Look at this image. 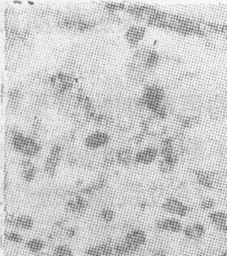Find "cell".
<instances>
[{
    "label": "cell",
    "mask_w": 227,
    "mask_h": 256,
    "mask_svg": "<svg viewBox=\"0 0 227 256\" xmlns=\"http://www.w3.org/2000/svg\"><path fill=\"white\" fill-rule=\"evenodd\" d=\"M13 149L27 158H33L40 154L41 146L33 138L26 136L20 132H15L11 136Z\"/></svg>",
    "instance_id": "cell-1"
},
{
    "label": "cell",
    "mask_w": 227,
    "mask_h": 256,
    "mask_svg": "<svg viewBox=\"0 0 227 256\" xmlns=\"http://www.w3.org/2000/svg\"><path fill=\"white\" fill-rule=\"evenodd\" d=\"M161 208L171 216L184 218L192 212L191 206L179 198L168 197L161 204Z\"/></svg>",
    "instance_id": "cell-2"
},
{
    "label": "cell",
    "mask_w": 227,
    "mask_h": 256,
    "mask_svg": "<svg viewBox=\"0 0 227 256\" xmlns=\"http://www.w3.org/2000/svg\"><path fill=\"white\" fill-rule=\"evenodd\" d=\"M183 235L185 239L192 242H200L207 234L206 224L201 222H193L184 226Z\"/></svg>",
    "instance_id": "cell-3"
},
{
    "label": "cell",
    "mask_w": 227,
    "mask_h": 256,
    "mask_svg": "<svg viewBox=\"0 0 227 256\" xmlns=\"http://www.w3.org/2000/svg\"><path fill=\"white\" fill-rule=\"evenodd\" d=\"M4 224L13 228L28 231L33 228L35 220L32 216L25 214H7L4 218Z\"/></svg>",
    "instance_id": "cell-4"
},
{
    "label": "cell",
    "mask_w": 227,
    "mask_h": 256,
    "mask_svg": "<svg viewBox=\"0 0 227 256\" xmlns=\"http://www.w3.org/2000/svg\"><path fill=\"white\" fill-rule=\"evenodd\" d=\"M62 154H63V149L61 148V146L54 145L50 148L44 164V171L48 176H54L62 160Z\"/></svg>",
    "instance_id": "cell-5"
},
{
    "label": "cell",
    "mask_w": 227,
    "mask_h": 256,
    "mask_svg": "<svg viewBox=\"0 0 227 256\" xmlns=\"http://www.w3.org/2000/svg\"><path fill=\"white\" fill-rule=\"evenodd\" d=\"M156 228L161 232H168V234H180L183 232L184 224L181 220L177 217H163L156 222Z\"/></svg>",
    "instance_id": "cell-6"
},
{
    "label": "cell",
    "mask_w": 227,
    "mask_h": 256,
    "mask_svg": "<svg viewBox=\"0 0 227 256\" xmlns=\"http://www.w3.org/2000/svg\"><path fill=\"white\" fill-rule=\"evenodd\" d=\"M110 141V135L103 131H94L88 134L84 139V146L89 150H96L108 145Z\"/></svg>",
    "instance_id": "cell-7"
},
{
    "label": "cell",
    "mask_w": 227,
    "mask_h": 256,
    "mask_svg": "<svg viewBox=\"0 0 227 256\" xmlns=\"http://www.w3.org/2000/svg\"><path fill=\"white\" fill-rule=\"evenodd\" d=\"M160 156V150L155 146H145L135 153L134 163L136 164L148 166L154 164Z\"/></svg>",
    "instance_id": "cell-8"
},
{
    "label": "cell",
    "mask_w": 227,
    "mask_h": 256,
    "mask_svg": "<svg viewBox=\"0 0 227 256\" xmlns=\"http://www.w3.org/2000/svg\"><path fill=\"white\" fill-rule=\"evenodd\" d=\"M206 218L217 231L224 234L227 228V212L226 210L214 209L207 213Z\"/></svg>",
    "instance_id": "cell-9"
},
{
    "label": "cell",
    "mask_w": 227,
    "mask_h": 256,
    "mask_svg": "<svg viewBox=\"0 0 227 256\" xmlns=\"http://www.w3.org/2000/svg\"><path fill=\"white\" fill-rule=\"evenodd\" d=\"M123 240L129 243L130 245H132V246L141 250L147 243V232L142 228H132L126 234L125 236L123 238Z\"/></svg>",
    "instance_id": "cell-10"
},
{
    "label": "cell",
    "mask_w": 227,
    "mask_h": 256,
    "mask_svg": "<svg viewBox=\"0 0 227 256\" xmlns=\"http://www.w3.org/2000/svg\"><path fill=\"white\" fill-rule=\"evenodd\" d=\"M89 208V202L84 198L80 196L71 198L65 205V209L67 212L71 213L74 215H81L86 212Z\"/></svg>",
    "instance_id": "cell-11"
},
{
    "label": "cell",
    "mask_w": 227,
    "mask_h": 256,
    "mask_svg": "<svg viewBox=\"0 0 227 256\" xmlns=\"http://www.w3.org/2000/svg\"><path fill=\"white\" fill-rule=\"evenodd\" d=\"M84 254L86 256H114V245L106 242L90 246L85 249Z\"/></svg>",
    "instance_id": "cell-12"
},
{
    "label": "cell",
    "mask_w": 227,
    "mask_h": 256,
    "mask_svg": "<svg viewBox=\"0 0 227 256\" xmlns=\"http://www.w3.org/2000/svg\"><path fill=\"white\" fill-rule=\"evenodd\" d=\"M145 28L144 27L139 26H133L128 28L126 32V40L128 41V44L131 46H136L138 45L145 35Z\"/></svg>",
    "instance_id": "cell-13"
},
{
    "label": "cell",
    "mask_w": 227,
    "mask_h": 256,
    "mask_svg": "<svg viewBox=\"0 0 227 256\" xmlns=\"http://www.w3.org/2000/svg\"><path fill=\"white\" fill-rule=\"evenodd\" d=\"M22 179L26 183H31L34 180L37 176V167L29 158H25L21 162Z\"/></svg>",
    "instance_id": "cell-14"
},
{
    "label": "cell",
    "mask_w": 227,
    "mask_h": 256,
    "mask_svg": "<svg viewBox=\"0 0 227 256\" xmlns=\"http://www.w3.org/2000/svg\"><path fill=\"white\" fill-rule=\"evenodd\" d=\"M139 250H140L130 245L123 239L114 244V256H132L136 254Z\"/></svg>",
    "instance_id": "cell-15"
},
{
    "label": "cell",
    "mask_w": 227,
    "mask_h": 256,
    "mask_svg": "<svg viewBox=\"0 0 227 256\" xmlns=\"http://www.w3.org/2000/svg\"><path fill=\"white\" fill-rule=\"evenodd\" d=\"M116 158L119 164L128 166L134 162L135 154L130 148H122L117 153Z\"/></svg>",
    "instance_id": "cell-16"
},
{
    "label": "cell",
    "mask_w": 227,
    "mask_h": 256,
    "mask_svg": "<svg viewBox=\"0 0 227 256\" xmlns=\"http://www.w3.org/2000/svg\"><path fill=\"white\" fill-rule=\"evenodd\" d=\"M25 248L32 254H39L45 248V242L42 239L33 238L26 242Z\"/></svg>",
    "instance_id": "cell-17"
},
{
    "label": "cell",
    "mask_w": 227,
    "mask_h": 256,
    "mask_svg": "<svg viewBox=\"0 0 227 256\" xmlns=\"http://www.w3.org/2000/svg\"><path fill=\"white\" fill-rule=\"evenodd\" d=\"M54 86L60 92L67 90L71 88L72 86V80L69 76H65V75H60L57 76L56 80H54Z\"/></svg>",
    "instance_id": "cell-18"
},
{
    "label": "cell",
    "mask_w": 227,
    "mask_h": 256,
    "mask_svg": "<svg viewBox=\"0 0 227 256\" xmlns=\"http://www.w3.org/2000/svg\"><path fill=\"white\" fill-rule=\"evenodd\" d=\"M51 256H73V250L69 246L60 244L54 248Z\"/></svg>",
    "instance_id": "cell-19"
},
{
    "label": "cell",
    "mask_w": 227,
    "mask_h": 256,
    "mask_svg": "<svg viewBox=\"0 0 227 256\" xmlns=\"http://www.w3.org/2000/svg\"><path fill=\"white\" fill-rule=\"evenodd\" d=\"M4 238L9 242L20 244L24 242V236L15 231H6L4 232Z\"/></svg>",
    "instance_id": "cell-20"
},
{
    "label": "cell",
    "mask_w": 227,
    "mask_h": 256,
    "mask_svg": "<svg viewBox=\"0 0 227 256\" xmlns=\"http://www.w3.org/2000/svg\"><path fill=\"white\" fill-rule=\"evenodd\" d=\"M99 217L105 223H111L115 220V212L110 208H105L100 210Z\"/></svg>",
    "instance_id": "cell-21"
},
{
    "label": "cell",
    "mask_w": 227,
    "mask_h": 256,
    "mask_svg": "<svg viewBox=\"0 0 227 256\" xmlns=\"http://www.w3.org/2000/svg\"><path fill=\"white\" fill-rule=\"evenodd\" d=\"M167 256V252L162 248H158L155 250L150 256Z\"/></svg>",
    "instance_id": "cell-22"
},
{
    "label": "cell",
    "mask_w": 227,
    "mask_h": 256,
    "mask_svg": "<svg viewBox=\"0 0 227 256\" xmlns=\"http://www.w3.org/2000/svg\"><path fill=\"white\" fill-rule=\"evenodd\" d=\"M67 235L69 238H73L76 235V230H74V228H69V230H67Z\"/></svg>",
    "instance_id": "cell-23"
},
{
    "label": "cell",
    "mask_w": 227,
    "mask_h": 256,
    "mask_svg": "<svg viewBox=\"0 0 227 256\" xmlns=\"http://www.w3.org/2000/svg\"><path fill=\"white\" fill-rule=\"evenodd\" d=\"M217 256H227V249L223 250L222 252H219Z\"/></svg>",
    "instance_id": "cell-24"
},
{
    "label": "cell",
    "mask_w": 227,
    "mask_h": 256,
    "mask_svg": "<svg viewBox=\"0 0 227 256\" xmlns=\"http://www.w3.org/2000/svg\"><path fill=\"white\" fill-rule=\"evenodd\" d=\"M200 256H206V254H201Z\"/></svg>",
    "instance_id": "cell-25"
}]
</instances>
